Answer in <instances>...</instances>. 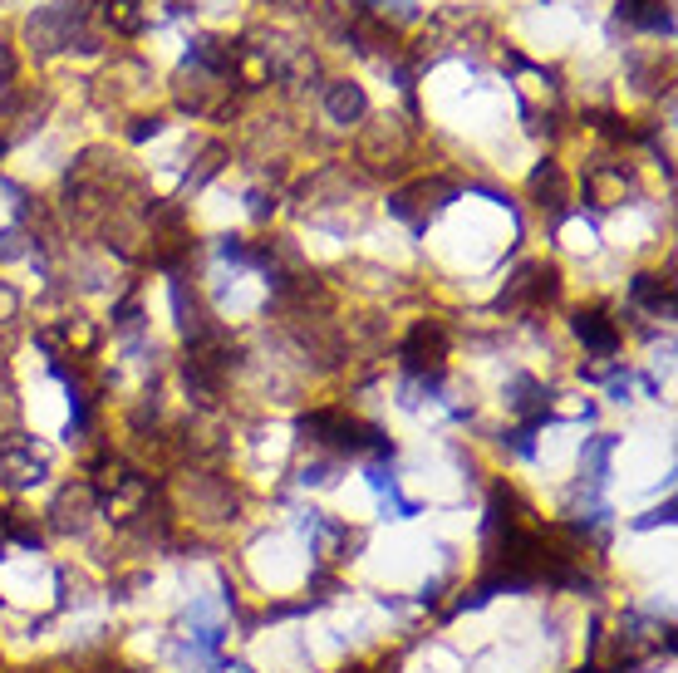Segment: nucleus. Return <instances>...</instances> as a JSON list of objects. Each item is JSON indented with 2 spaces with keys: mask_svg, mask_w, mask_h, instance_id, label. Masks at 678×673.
<instances>
[{
  "mask_svg": "<svg viewBox=\"0 0 678 673\" xmlns=\"http://www.w3.org/2000/svg\"><path fill=\"white\" fill-rule=\"evenodd\" d=\"M109 20L118 30H143V10L138 0H109Z\"/></svg>",
  "mask_w": 678,
  "mask_h": 673,
  "instance_id": "nucleus-8",
  "label": "nucleus"
},
{
  "mask_svg": "<svg viewBox=\"0 0 678 673\" xmlns=\"http://www.w3.org/2000/svg\"><path fill=\"white\" fill-rule=\"evenodd\" d=\"M325 109H330V118H335V123H354V118H364L369 99H364V89H359V84H330Z\"/></svg>",
  "mask_w": 678,
  "mask_h": 673,
  "instance_id": "nucleus-5",
  "label": "nucleus"
},
{
  "mask_svg": "<svg viewBox=\"0 0 678 673\" xmlns=\"http://www.w3.org/2000/svg\"><path fill=\"white\" fill-rule=\"evenodd\" d=\"M364 477H369V487H374L384 502H394L398 497V482H394V472H389V462H369V472H364Z\"/></svg>",
  "mask_w": 678,
  "mask_h": 673,
  "instance_id": "nucleus-9",
  "label": "nucleus"
},
{
  "mask_svg": "<svg viewBox=\"0 0 678 673\" xmlns=\"http://www.w3.org/2000/svg\"><path fill=\"white\" fill-rule=\"evenodd\" d=\"M634 300L649 305V310H659V315H674V290H669V281H659V276H639L634 281Z\"/></svg>",
  "mask_w": 678,
  "mask_h": 673,
  "instance_id": "nucleus-7",
  "label": "nucleus"
},
{
  "mask_svg": "<svg viewBox=\"0 0 678 673\" xmlns=\"http://www.w3.org/2000/svg\"><path fill=\"white\" fill-rule=\"evenodd\" d=\"M507 393H511V408H516V413H521V418H526L531 428H541V423L551 418V413H546L551 393L541 389L536 379H511V389H507Z\"/></svg>",
  "mask_w": 678,
  "mask_h": 673,
  "instance_id": "nucleus-3",
  "label": "nucleus"
},
{
  "mask_svg": "<svg viewBox=\"0 0 678 673\" xmlns=\"http://www.w3.org/2000/svg\"><path fill=\"white\" fill-rule=\"evenodd\" d=\"M158 128H163V123H158V118H143V123H138V128H133V138H148V133H158Z\"/></svg>",
  "mask_w": 678,
  "mask_h": 673,
  "instance_id": "nucleus-13",
  "label": "nucleus"
},
{
  "mask_svg": "<svg viewBox=\"0 0 678 673\" xmlns=\"http://www.w3.org/2000/svg\"><path fill=\"white\" fill-rule=\"evenodd\" d=\"M575 673H595V669H590V664H585V669H575Z\"/></svg>",
  "mask_w": 678,
  "mask_h": 673,
  "instance_id": "nucleus-14",
  "label": "nucleus"
},
{
  "mask_svg": "<svg viewBox=\"0 0 678 673\" xmlns=\"http://www.w3.org/2000/svg\"><path fill=\"white\" fill-rule=\"evenodd\" d=\"M654 526H674V502L654 506V511H644V516L634 521V531H654Z\"/></svg>",
  "mask_w": 678,
  "mask_h": 673,
  "instance_id": "nucleus-11",
  "label": "nucleus"
},
{
  "mask_svg": "<svg viewBox=\"0 0 678 673\" xmlns=\"http://www.w3.org/2000/svg\"><path fill=\"white\" fill-rule=\"evenodd\" d=\"M0 467L10 472V482H15V487H30V482H40V477H45V457H35V452H30L25 433H10V438L0 443Z\"/></svg>",
  "mask_w": 678,
  "mask_h": 673,
  "instance_id": "nucleus-2",
  "label": "nucleus"
},
{
  "mask_svg": "<svg viewBox=\"0 0 678 673\" xmlns=\"http://www.w3.org/2000/svg\"><path fill=\"white\" fill-rule=\"evenodd\" d=\"M620 15L624 20H634V25H644V30H659V35H669V30H674V15H669L659 0H624Z\"/></svg>",
  "mask_w": 678,
  "mask_h": 673,
  "instance_id": "nucleus-6",
  "label": "nucleus"
},
{
  "mask_svg": "<svg viewBox=\"0 0 678 673\" xmlns=\"http://www.w3.org/2000/svg\"><path fill=\"white\" fill-rule=\"evenodd\" d=\"M575 335L585 339V349H595L600 359H610L615 344H620V330H615L605 315H575Z\"/></svg>",
  "mask_w": 678,
  "mask_h": 673,
  "instance_id": "nucleus-4",
  "label": "nucleus"
},
{
  "mask_svg": "<svg viewBox=\"0 0 678 673\" xmlns=\"http://www.w3.org/2000/svg\"><path fill=\"white\" fill-rule=\"evenodd\" d=\"M0 556H5V541H0Z\"/></svg>",
  "mask_w": 678,
  "mask_h": 673,
  "instance_id": "nucleus-15",
  "label": "nucleus"
},
{
  "mask_svg": "<svg viewBox=\"0 0 678 673\" xmlns=\"http://www.w3.org/2000/svg\"><path fill=\"white\" fill-rule=\"evenodd\" d=\"M502 443H507L516 457H536V428H531V423H521V428H511Z\"/></svg>",
  "mask_w": 678,
  "mask_h": 673,
  "instance_id": "nucleus-10",
  "label": "nucleus"
},
{
  "mask_svg": "<svg viewBox=\"0 0 678 673\" xmlns=\"http://www.w3.org/2000/svg\"><path fill=\"white\" fill-rule=\"evenodd\" d=\"M10 536H15L20 546H40V531H30V526H10Z\"/></svg>",
  "mask_w": 678,
  "mask_h": 673,
  "instance_id": "nucleus-12",
  "label": "nucleus"
},
{
  "mask_svg": "<svg viewBox=\"0 0 678 673\" xmlns=\"http://www.w3.org/2000/svg\"><path fill=\"white\" fill-rule=\"evenodd\" d=\"M443 354H448V335H443V325L423 320V325L408 335V344H403V369L438 389V379H443Z\"/></svg>",
  "mask_w": 678,
  "mask_h": 673,
  "instance_id": "nucleus-1",
  "label": "nucleus"
}]
</instances>
